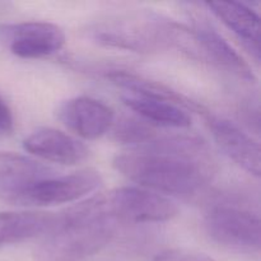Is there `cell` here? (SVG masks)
<instances>
[{
	"label": "cell",
	"instance_id": "8fae6325",
	"mask_svg": "<svg viewBox=\"0 0 261 261\" xmlns=\"http://www.w3.org/2000/svg\"><path fill=\"white\" fill-rule=\"evenodd\" d=\"M193 36L199 48L218 64L221 68L247 82H254L255 75L252 69L244 58L227 42L223 36L217 32L216 28L204 22L196 23L193 30Z\"/></svg>",
	"mask_w": 261,
	"mask_h": 261
},
{
	"label": "cell",
	"instance_id": "5b68a950",
	"mask_svg": "<svg viewBox=\"0 0 261 261\" xmlns=\"http://www.w3.org/2000/svg\"><path fill=\"white\" fill-rule=\"evenodd\" d=\"M102 184L99 172L83 170L64 176H51L42 178L9 196L5 201L19 205H56L71 203L93 193Z\"/></svg>",
	"mask_w": 261,
	"mask_h": 261
},
{
	"label": "cell",
	"instance_id": "9c48e42d",
	"mask_svg": "<svg viewBox=\"0 0 261 261\" xmlns=\"http://www.w3.org/2000/svg\"><path fill=\"white\" fill-rule=\"evenodd\" d=\"M23 147L38 158L61 165H78L88 157V148L60 130L42 127L23 140Z\"/></svg>",
	"mask_w": 261,
	"mask_h": 261
},
{
	"label": "cell",
	"instance_id": "277c9868",
	"mask_svg": "<svg viewBox=\"0 0 261 261\" xmlns=\"http://www.w3.org/2000/svg\"><path fill=\"white\" fill-rule=\"evenodd\" d=\"M204 228L216 244L241 254L260 251V218L257 214L229 205H216L204 217Z\"/></svg>",
	"mask_w": 261,
	"mask_h": 261
},
{
	"label": "cell",
	"instance_id": "ba28073f",
	"mask_svg": "<svg viewBox=\"0 0 261 261\" xmlns=\"http://www.w3.org/2000/svg\"><path fill=\"white\" fill-rule=\"evenodd\" d=\"M209 130L222 152L246 172L259 177L260 145L252 137L224 117L204 114Z\"/></svg>",
	"mask_w": 261,
	"mask_h": 261
},
{
	"label": "cell",
	"instance_id": "3957f363",
	"mask_svg": "<svg viewBox=\"0 0 261 261\" xmlns=\"http://www.w3.org/2000/svg\"><path fill=\"white\" fill-rule=\"evenodd\" d=\"M96 198L102 212L117 223H160L178 214L172 200L144 189L119 188Z\"/></svg>",
	"mask_w": 261,
	"mask_h": 261
},
{
	"label": "cell",
	"instance_id": "4fadbf2b",
	"mask_svg": "<svg viewBox=\"0 0 261 261\" xmlns=\"http://www.w3.org/2000/svg\"><path fill=\"white\" fill-rule=\"evenodd\" d=\"M205 5L229 30L246 42L256 59H259V15L245 4L236 2H211Z\"/></svg>",
	"mask_w": 261,
	"mask_h": 261
},
{
	"label": "cell",
	"instance_id": "6da1fadb",
	"mask_svg": "<svg viewBox=\"0 0 261 261\" xmlns=\"http://www.w3.org/2000/svg\"><path fill=\"white\" fill-rule=\"evenodd\" d=\"M112 166L145 189L177 198H190L205 188L213 172L211 150L199 138L153 139L117 154Z\"/></svg>",
	"mask_w": 261,
	"mask_h": 261
},
{
	"label": "cell",
	"instance_id": "8992f818",
	"mask_svg": "<svg viewBox=\"0 0 261 261\" xmlns=\"http://www.w3.org/2000/svg\"><path fill=\"white\" fill-rule=\"evenodd\" d=\"M2 35L13 55L22 59H41L60 50L65 43V33L50 22H22L5 25Z\"/></svg>",
	"mask_w": 261,
	"mask_h": 261
},
{
	"label": "cell",
	"instance_id": "30bf717a",
	"mask_svg": "<svg viewBox=\"0 0 261 261\" xmlns=\"http://www.w3.org/2000/svg\"><path fill=\"white\" fill-rule=\"evenodd\" d=\"M54 172L50 166L27 155L0 152V199L7 200L32 184L55 176Z\"/></svg>",
	"mask_w": 261,
	"mask_h": 261
},
{
	"label": "cell",
	"instance_id": "ac0fdd59",
	"mask_svg": "<svg viewBox=\"0 0 261 261\" xmlns=\"http://www.w3.org/2000/svg\"><path fill=\"white\" fill-rule=\"evenodd\" d=\"M14 127V119L10 107L0 96V132L10 133Z\"/></svg>",
	"mask_w": 261,
	"mask_h": 261
},
{
	"label": "cell",
	"instance_id": "e0dca14e",
	"mask_svg": "<svg viewBox=\"0 0 261 261\" xmlns=\"http://www.w3.org/2000/svg\"><path fill=\"white\" fill-rule=\"evenodd\" d=\"M153 261H216L212 257L189 250H168L158 255Z\"/></svg>",
	"mask_w": 261,
	"mask_h": 261
},
{
	"label": "cell",
	"instance_id": "5bb4252c",
	"mask_svg": "<svg viewBox=\"0 0 261 261\" xmlns=\"http://www.w3.org/2000/svg\"><path fill=\"white\" fill-rule=\"evenodd\" d=\"M122 101L143 121L150 125L167 127H188L191 125L190 115L182 107L171 102L132 93L122 97Z\"/></svg>",
	"mask_w": 261,
	"mask_h": 261
},
{
	"label": "cell",
	"instance_id": "2e32d148",
	"mask_svg": "<svg viewBox=\"0 0 261 261\" xmlns=\"http://www.w3.org/2000/svg\"><path fill=\"white\" fill-rule=\"evenodd\" d=\"M112 134L116 142L134 144L137 147L147 144L155 138V132L152 125L143 121L142 119L138 120L127 116L121 117L119 121L114 122Z\"/></svg>",
	"mask_w": 261,
	"mask_h": 261
},
{
	"label": "cell",
	"instance_id": "7c38bea8",
	"mask_svg": "<svg viewBox=\"0 0 261 261\" xmlns=\"http://www.w3.org/2000/svg\"><path fill=\"white\" fill-rule=\"evenodd\" d=\"M58 223V214L45 212H0V247L45 236Z\"/></svg>",
	"mask_w": 261,
	"mask_h": 261
},
{
	"label": "cell",
	"instance_id": "52a82bcc",
	"mask_svg": "<svg viewBox=\"0 0 261 261\" xmlns=\"http://www.w3.org/2000/svg\"><path fill=\"white\" fill-rule=\"evenodd\" d=\"M59 119L75 135L86 140H94L103 137L111 129L115 112L99 99L81 96L61 105Z\"/></svg>",
	"mask_w": 261,
	"mask_h": 261
},
{
	"label": "cell",
	"instance_id": "9a60e30c",
	"mask_svg": "<svg viewBox=\"0 0 261 261\" xmlns=\"http://www.w3.org/2000/svg\"><path fill=\"white\" fill-rule=\"evenodd\" d=\"M107 78L112 83L126 89L127 93L130 92L132 94H138V96H144L149 97V98L171 102V103L177 105L180 107H185L188 110H196V111L200 112L204 110L196 102L191 101V99H189L184 94L172 91L171 88H168V87L163 86L161 83H157V82H152L149 79H145L143 76L137 75V74L117 70L110 73L107 75Z\"/></svg>",
	"mask_w": 261,
	"mask_h": 261
},
{
	"label": "cell",
	"instance_id": "7a4b0ae2",
	"mask_svg": "<svg viewBox=\"0 0 261 261\" xmlns=\"http://www.w3.org/2000/svg\"><path fill=\"white\" fill-rule=\"evenodd\" d=\"M117 222L99 208L96 196L58 214V223L36 246L37 261H79L111 242Z\"/></svg>",
	"mask_w": 261,
	"mask_h": 261
}]
</instances>
